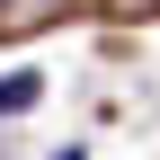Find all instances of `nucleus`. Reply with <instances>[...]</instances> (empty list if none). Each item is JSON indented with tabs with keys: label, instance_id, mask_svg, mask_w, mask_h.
I'll return each mask as SVG.
<instances>
[{
	"label": "nucleus",
	"instance_id": "1",
	"mask_svg": "<svg viewBox=\"0 0 160 160\" xmlns=\"http://www.w3.org/2000/svg\"><path fill=\"white\" fill-rule=\"evenodd\" d=\"M0 9H9V0H0Z\"/></svg>",
	"mask_w": 160,
	"mask_h": 160
}]
</instances>
